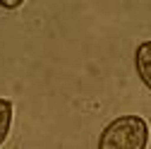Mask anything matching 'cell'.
Returning <instances> with one entry per match:
<instances>
[{
	"mask_svg": "<svg viewBox=\"0 0 151 149\" xmlns=\"http://www.w3.org/2000/svg\"><path fill=\"white\" fill-rule=\"evenodd\" d=\"M19 5H22V0H0V7H5V10H14Z\"/></svg>",
	"mask_w": 151,
	"mask_h": 149,
	"instance_id": "4",
	"label": "cell"
},
{
	"mask_svg": "<svg viewBox=\"0 0 151 149\" xmlns=\"http://www.w3.org/2000/svg\"><path fill=\"white\" fill-rule=\"evenodd\" d=\"M134 70L144 87L151 91V41H142L134 51Z\"/></svg>",
	"mask_w": 151,
	"mask_h": 149,
	"instance_id": "2",
	"label": "cell"
},
{
	"mask_svg": "<svg viewBox=\"0 0 151 149\" xmlns=\"http://www.w3.org/2000/svg\"><path fill=\"white\" fill-rule=\"evenodd\" d=\"M12 116H14V106H12V101L0 96V147H3V144H5V140L10 137Z\"/></svg>",
	"mask_w": 151,
	"mask_h": 149,
	"instance_id": "3",
	"label": "cell"
},
{
	"mask_svg": "<svg viewBox=\"0 0 151 149\" xmlns=\"http://www.w3.org/2000/svg\"><path fill=\"white\" fill-rule=\"evenodd\" d=\"M149 147V123L142 116L113 118L99 135L96 149H146Z\"/></svg>",
	"mask_w": 151,
	"mask_h": 149,
	"instance_id": "1",
	"label": "cell"
}]
</instances>
